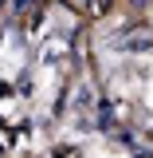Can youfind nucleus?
I'll return each mask as SVG.
<instances>
[{
    "instance_id": "1",
    "label": "nucleus",
    "mask_w": 153,
    "mask_h": 158,
    "mask_svg": "<svg viewBox=\"0 0 153 158\" xmlns=\"http://www.w3.org/2000/svg\"><path fill=\"white\" fill-rule=\"evenodd\" d=\"M126 48H130V52H145V48H149V36H130Z\"/></svg>"
}]
</instances>
